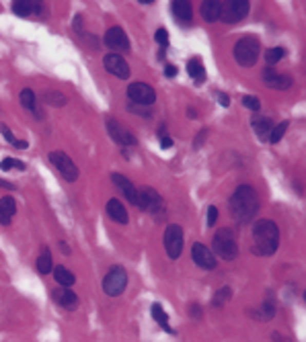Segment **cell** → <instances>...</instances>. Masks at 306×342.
<instances>
[{
  "label": "cell",
  "instance_id": "cell-1",
  "mask_svg": "<svg viewBox=\"0 0 306 342\" xmlns=\"http://www.w3.org/2000/svg\"><path fill=\"white\" fill-rule=\"evenodd\" d=\"M230 215L236 223H248L259 209L257 193L251 184H240L230 197Z\"/></svg>",
  "mask_w": 306,
  "mask_h": 342
},
{
  "label": "cell",
  "instance_id": "cell-2",
  "mask_svg": "<svg viewBox=\"0 0 306 342\" xmlns=\"http://www.w3.org/2000/svg\"><path fill=\"white\" fill-rule=\"evenodd\" d=\"M279 246V229L275 221L261 219L253 225V254L257 256H271Z\"/></svg>",
  "mask_w": 306,
  "mask_h": 342
},
{
  "label": "cell",
  "instance_id": "cell-3",
  "mask_svg": "<svg viewBox=\"0 0 306 342\" xmlns=\"http://www.w3.org/2000/svg\"><path fill=\"white\" fill-rule=\"evenodd\" d=\"M261 53V43L257 37L253 35H244L234 43V59L242 66V68H251L257 63Z\"/></svg>",
  "mask_w": 306,
  "mask_h": 342
},
{
  "label": "cell",
  "instance_id": "cell-4",
  "mask_svg": "<svg viewBox=\"0 0 306 342\" xmlns=\"http://www.w3.org/2000/svg\"><path fill=\"white\" fill-rule=\"evenodd\" d=\"M212 248L222 260H234L236 254H238V242H236L234 231L230 227L218 229L214 240H212Z\"/></svg>",
  "mask_w": 306,
  "mask_h": 342
},
{
  "label": "cell",
  "instance_id": "cell-5",
  "mask_svg": "<svg viewBox=\"0 0 306 342\" xmlns=\"http://www.w3.org/2000/svg\"><path fill=\"white\" fill-rule=\"evenodd\" d=\"M127 285V272L123 266H111L109 272L105 274L103 279V291L109 295V297H117L123 293Z\"/></svg>",
  "mask_w": 306,
  "mask_h": 342
},
{
  "label": "cell",
  "instance_id": "cell-6",
  "mask_svg": "<svg viewBox=\"0 0 306 342\" xmlns=\"http://www.w3.org/2000/svg\"><path fill=\"white\" fill-rule=\"evenodd\" d=\"M248 8H251V2L248 0H226L222 2V10H220V18L224 23H238L242 20L246 14H248Z\"/></svg>",
  "mask_w": 306,
  "mask_h": 342
},
{
  "label": "cell",
  "instance_id": "cell-7",
  "mask_svg": "<svg viewBox=\"0 0 306 342\" xmlns=\"http://www.w3.org/2000/svg\"><path fill=\"white\" fill-rule=\"evenodd\" d=\"M111 180H113V184L125 195V199L131 203V205H136V207H142V209H146V199H144V195H142V190L140 188H136L123 174H117V172H113L111 174Z\"/></svg>",
  "mask_w": 306,
  "mask_h": 342
},
{
  "label": "cell",
  "instance_id": "cell-8",
  "mask_svg": "<svg viewBox=\"0 0 306 342\" xmlns=\"http://www.w3.org/2000/svg\"><path fill=\"white\" fill-rule=\"evenodd\" d=\"M49 162L53 164V168L68 180V182H74L76 178H78V168H76V164L70 160V156L68 154H64V152H49Z\"/></svg>",
  "mask_w": 306,
  "mask_h": 342
},
{
  "label": "cell",
  "instance_id": "cell-9",
  "mask_svg": "<svg viewBox=\"0 0 306 342\" xmlns=\"http://www.w3.org/2000/svg\"><path fill=\"white\" fill-rule=\"evenodd\" d=\"M164 250L168 254V258H179L183 252V229L177 223L166 225L164 229Z\"/></svg>",
  "mask_w": 306,
  "mask_h": 342
},
{
  "label": "cell",
  "instance_id": "cell-10",
  "mask_svg": "<svg viewBox=\"0 0 306 342\" xmlns=\"http://www.w3.org/2000/svg\"><path fill=\"white\" fill-rule=\"evenodd\" d=\"M127 98L133 102V104H140V106H146V104H152L156 100V92L150 84L146 82H131L127 86Z\"/></svg>",
  "mask_w": 306,
  "mask_h": 342
},
{
  "label": "cell",
  "instance_id": "cell-11",
  "mask_svg": "<svg viewBox=\"0 0 306 342\" xmlns=\"http://www.w3.org/2000/svg\"><path fill=\"white\" fill-rule=\"evenodd\" d=\"M105 125H107V131H109L111 139H113L117 145H121V147H133V145H136V137L131 135V131L125 129L117 119L109 117V119L105 121Z\"/></svg>",
  "mask_w": 306,
  "mask_h": 342
},
{
  "label": "cell",
  "instance_id": "cell-12",
  "mask_svg": "<svg viewBox=\"0 0 306 342\" xmlns=\"http://www.w3.org/2000/svg\"><path fill=\"white\" fill-rule=\"evenodd\" d=\"M103 41H105V45L109 47V49H115V51H127L129 49V39H127V35H125V31L121 29V27H109L107 31H105V37H103Z\"/></svg>",
  "mask_w": 306,
  "mask_h": 342
},
{
  "label": "cell",
  "instance_id": "cell-13",
  "mask_svg": "<svg viewBox=\"0 0 306 342\" xmlns=\"http://www.w3.org/2000/svg\"><path fill=\"white\" fill-rule=\"evenodd\" d=\"M103 66H105V70L109 74H113V76H117L121 80L129 78V66H127V61L119 53H107L103 57Z\"/></svg>",
  "mask_w": 306,
  "mask_h": 342
},
{
  "label": "cell",
  "instance_id": "cell-14",
  "mask_svg": "<svg viewBox=\"0 0 306 342\" xmlns=\"http://www.w3.org/2000/svg\"><path fill=\"white\" fill-rule=\"evenodd\" d=\"M261 78H263V84L267 86V88H273V90H288L290 86H292V76H288V74H279V72H275L273 68H265L263 70V74H261Z\"/></svg>",
  "mask_w": 306,
  "mask_h": 342
},
{
  "label": "cell",
  "instance_id": "cell-15",
  "mask_svg": "<svg viewBox=\"0 0 306 342\" xmlns=\"http://www.w3.org/2000/svg\"><path fill=\"white\" fill-rule=\"evenodd\" d=\"M191 256H193V262H195L199 268H205V270H212V268H216V264H218V260L214 258L212 250H207V246H203V244H199V242L193 244Z\"/></svg>",
  "mask_w": 306,
  "mask_h": 342
},
{
  "label": "cell",
  "instance_id": "cell-16",
  "mask_svg": "<svg viewBox=\"0 0 306 342\" xmlns=\"http://www.w3.org/2000/svg\"><path fill=\"white\" fill-rule=\"evenodd\" d=\"M51 297L58 305H62L64 309H76L78 307V295L74 291H70L68 287H60L51 291Z\"/></svg>",
  "mask_w": 306,
  "mask_h": 342
},
{
  "label": "cell",
  "instance_id": "cell-17",
  "mask_svg": "<svg viewBox=\"0 0 306 342\" xmlns=\"http://www.w3.org/2000/svg\"><path fill=\"white\" fill-rule=\"evenodd\" d=\"M105 209H107V215H109L113 221H117V223H121V225H125V223L129 221V215H127V211H125V207H123V203H121L119 199H109Z\"/></svg>",
  "mask_w": 306,
  "mask_h": 342
},
{
  "label": "cell",
  "instance_id": "cell-18",
  "mask_svg": "<svg viewBox=\"0 0 306 342\" xmlns=\"http://www.w3.org/2000/svg\"><path fill=\"white\" fill-rule=\"evenodd\" d=\"M251 125H253L255 133L259 135V139H263V141L269 139V133H271V129H273V121H271L269 117H263V115L255 113L253 119H251Z\"/></svg>",
  "mask_w": 306,
  "mask_h": 342
},
{
  "label": "cell",
  "instance_id": "cell-19",
  "mask_svg": "<svg viewBox=\"0 0 306 342\" xmlns=\"http://www.w3.org/2000/svg\"><path fill=\"white\" fill-rule=\"evenodd\" d=\"M170 10H173V16H175L181 25H189L191 18H193V8H191V4L185 2V0L173 2V4H170Z\"/></svg>",
  "mask_w": 306,
  "mask_h": 342
},
{
  "label": "cell",
  "instance_id": "cell-20",
  "mask_svg": "<svg viewBox=\"0 0 306 342\" xmlns=\"http://www.w3.org/2000/svg\"><path fill=\"white\" fill-rule=\"evenodd\" d=\"M41 4L39 2H12V12L16 16H29V14H41Z\"/></svg>",
  "mask_w": 306,
  "mask_h": 342
},
{
  "label": "cell",
  "instance_id": "cell-21",
  "mask_svg": "<svg viewBox=\"0 0 306 342\" xmlns=\"http://www.w3.org/2000/svg\"><path fill=\"white\" fill-rule=\"evenodd\" d=\"M201 16H203V20H207V23H216L218 18H220V10H222V2H216V0H205V2H201Z\"/></svg>",
  "mask_w": 306,
  "mask_h": 342
},
{
  "label": "cell",
  "instance_id": "cell-22",
  "mask_svg": "<svg viewBox=\"0 0 306 342\" xmlns=\"http://www.w3.org/2000/svg\"><path fill=\"white\" fill-rule=\"evenodd\" d=\"M14 211H16L14 199H12V197H2V199H0V223H2V225H8V223L12 221Z\"/></svg>",
  "mask_w": 306,
  "mask_h": 342
},
{
  "label": "cell",
  "instance_id": "cell-23",
  "mask_svg": "<svg viewBox=\"0 0 306 342\" xmlns=\"http://www.w3.org/2000/svg\"><path fill=\"white\" fill-rule=\"evenodd\" d=\"M187 72H189V76H191L197 84H201L203 78H205V70H203V63H201L199 57H191V59L187 61Z\"/></svg>",
  "mask_w": 306,
  "mask_h": 342
},
{
  "label": "cell",
  "instance_id": "cell-24",
  "mask_svg": "<svg viewBox=\"0 0 306 342\" xmlns=\"http://www.w3.org/2000/svg\"><path fill=\"white\" fill-rule=\"evenodd\" d=\"M53 279H55V283H58L60 287H72L74 281H76V276H74L66 266H55V268H53Z\"/></svg>",
  "mask_w": 306,
  "mask_h": 342
},
{
  "label": "cell",
  "instance_id": "cell-25",
  "mask_svg": "<svg viewBox=\"0 0 306 342\" xmlns=\"http://www.w3.org/2000/svg\"><path fill=\"white\" fill-rule=\"evenodd\" d=\"M152 317L158 322V326L164 330V332H168V334H173V328L168 326V315L164 313V309H162V305H158V303H154L152 305Z\"/></svg>",
  "mask_w": 306,
  "mask_h": 342
},
{
  "label": "cell",
  "instance_id": "cell-26",
  "mask_svg": "<svg viewBox=\"0 0 306 342\" xmlns=\"http://www.w3.org/2000/svg\"><path fill=\"white\" fill-rule=\"evenodd\" d=\"M37 270L41 274H47L51 270V252H49V248H43V252L39 254V258H37Z\"/></svg>",
  "mask_w": 306,
  "mask_h": 342
},
{
  "label": "cell",
  "instance_id": "cell-27",
  "mask_svg": "<svg viewBox=\"0 0 306 342\" xmlns=\"http://www.w3.org/2000/svg\"><path fill=\"white\" fill-rule=\"evenodd\" d=\"M35 92L31 90V88H25V90H21V104L25 106V109H29V111H33V113H37V106H35Z\"/></svg>",
  "mask_w": 306,
  "mask_h": 342
},
{
  "label": "cell",
  "instance_id": "cell-28",
  "mask_svg": "<svg viewBox=\"0 0 306 342\" xmlns=\"http://www.w3.org/2000/svg\"><path fill=\"white\" fill-rule=\"evenodd\" d=\"M283 55H285V49H283V47H271V49L265 53V61H267V63H269V68H271V66H273V63H277Z\"/></svg>",
  "mask_w": 306,
  "mask_h": 342
},
{
  "label": "cell",
  "instance_id": "cell-29",
  "mask_svg": "<svg viewBox=\"0 0 306 342\" xmlns=\"http://www.w3.org/2000/svg\"><path fill=\"white\" fill-rule=\"evenodd\" d=\"M290 127V123L288 121H281L279 125H273V129H271V133H269V141L271 143H277L281 137H283V133H285V129Z\"/></svg>",
  "mask_w": 306,
  "mask_h": 342
},
{
  "label": "cell",
  "instance_id": "cell-30",
  "mask_svg": "<svg viewBox=\"0 0 306 342\" xmlns=\"http://www.w3.org/2000/svg\"><path fill=\"white\" fill-rule=\"evenodd\" d=\"M230 295H232V291H230V287H224V289H218V293L214 295V299H212V305L214 307H222L228 299H230Z\"/></svg>",
  "mask_w": 306,
  "mask_h": 342
},
{
  "label": "cell",
  "instance_id": "cell-31",
  "mask_svg": "<svg viewBox=\"0 0 306 342\" xmlns=\"http://www.w3.org/2000/svg\"><path fill=\"white\" fill-rule=\"evenodd\" d=\"M43 100H45V102H49V104H53V106L66 104V96H64L62 92H47V94L43 96Z\"/></svg>",
  "mask_w": 306,
  "mask_h": 342
},
{
  "label": "cell",
  "instance_id": "cell-32",
  "mask_svg": "<svg viewBox=\"0 0 306 342\" xmlns=\"http://www.w3.org/2000/svg\"><path fill=\"white\" fill-rule=\"evenodd\" d=\"M0 168H2V170H12V168L25 170V164H23L21 160H16V158H4V160L0 162Z\"/></svg>",
  "mask_w": 306,
  "mask_h": 342
},
{
  "label": "cell",
  "instance_id": "cell-33",
  "mask_svg": "<svg viewBox=\"0 0 306 342\" xmlns=\"http://www.w3.org/2000/svg\"><path fill=\"white\" fill-rule=\"evenodd\" d=\"M242 104H244L246 109H251L253 113H259V109H261V102H259V98H257V96H253V94H246V96H242Z\"/></svg>",
  "mask_w": 306,
  "mask_h": 342
},
{
  "label": "cell",
  "instance_id": "cell-34",
  "mask_svg": "<svg viewBox=\"0 0 306 342\" xmlns=\"http://www.w3.org/2000/svg\"><path fill=\"white\" fill-rule=\"evenodd\" d=\"M0 133L4 135V139H6L8 143H12V145L16 147V143H18V139H16V137L12 135V131H10V129H8V127H6L4 123H0Z\"/></svg>",
  "mask_w": 306,
  "mask_h": 342
},
{
  "label": "cell",
  "instance_id": "cell-35",
  "mask_svg": "<svg viewBox=\"0 0 306 342\" xmlns=\"http://www.w3.org/2000/svg\"><path fill=\"white\" fill-rule=\"evenodd\" d=\"M154 37H156V41L162 45V49L168 45V33H166V29H162V27H160V29L156 31V35H154Z\"/></svg>",
  "mask_w": 306,
  "mask_h": 342
},
{
  "label": "cell",
  "instance_id": "cell-36",
  "mask_svg": "<svg viewBox=\"0 0 306 342\" xmlns=\"http://www.w3.org/2000/svg\"><path fill=\"white\" fill-rule=\"evenodd\" d=\"M216 219H218V209L212 205V207L207 209V225H214V223H216Z\"/></svg>",
  "mask_w": 306,
  "mask_h": 342
},
{
  "label": "cell",
  "instance_id": "cell-37",
  "mask_svg": "<svg viewBox=\"0 0 306 342\" xmlns=\"http://www.w3.org/2000/svg\"><path fill=\"white\" fill-rule=\"evenodd\" d=\"M164 76H168V78L177 76V68H175V66H166V68H164Z\"/></svg>",
  "mask_w": 306,
  "mask_h": 342
},
{
  "label": "cell",
  "instance_id": "cell-38",
  "mask_svg": "<svg viewBox=\"0 0 306 342\" xmlns=\"http://www.w3.org/2000/svg\"><path fill=\"white\" fill-rule=\"evenodd\" d=\"M218 100H220V104H222V106H228V104H230L228 94H218Z\"/></svg>",
  "mask_w": 306,
  "mask_h": 342
},
{
  "label": "cell",
  "instance_id": "cell-39",
  "mask_svg": "<svg viewBox=\"0 0 306 342\" xmlns=\"http://www.w3.org/2000/svg\"><path fill=\"white\" fill-rule=\"evenodd\" d=\"M0 188H8V190H14V184H12V182H8V180H2V178H0Z\"/></svg>",
  "mask_w": 306,
  "mask_h": 342
},
{
  "label": "cell",
  "instance_id": "cell-40",
  "mask_svg": "<svg viewBox=\"0 0 306 342\" xmlns=\"http://www.w3.org/2000/svg\"><path fill=\"white\" fill-rule=\"evenodd\" d=\"M160 143H162V147L166 149V147H170V145H173V139H170V137H164V135H162V139H160Z\"/></svg>",
  "mask_w": 306,
  "mask_h": 342
},
{
  "label": "cell",
  "instance_id": "cell-41",
  "mask_svg": "<svg viewBox=\"0 0 306 342\" xmlns=\"http://www.w3.org/2000/svg\"><path fill=\"white\" fill-rule=\"evenodd\" d=\"M187 115H189V117H191V119H195V117H197V113H195V111H193V109H187Z\"/></svg>",
  "mask_w": 306,
  "mask_h": 342
}]
</instances>
